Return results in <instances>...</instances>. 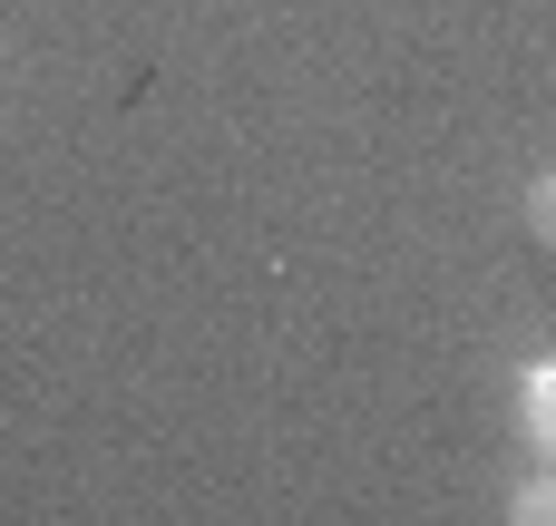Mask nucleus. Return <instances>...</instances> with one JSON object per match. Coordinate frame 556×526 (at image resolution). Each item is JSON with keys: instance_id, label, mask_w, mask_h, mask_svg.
I'll return each instance as SVG.
<instances>
[{"instance_id": "7ed1b4c3", "label": "nucleus", "mask_w": 556, "mask_h": 526, "mask_svg": "<svg viewBox=\"0 0 556 526\" xmlns=\"http://www.w3.org/2000/svg\"><path fill=\"white\" fill-rule=\"evenodd\" d=\"M508 517H518V526H556V469H538V478L508 498Z\"/></svg>"}, {"instance_id": "f257e3e1", "label": "nucleus", "mask_w": 556, "mask_h": 526, "mask_svg": "<svg viewBox=\"0 0 556 526\" xmlns=\"http://www.w3.org/2000/svg\"><path fill=\"white\" fill-rule=\"evenodd\" d=\"M518 429H528V449L556 469V351L518 371Z\"/></svg>"}, {"instance_id": "f03ea898", "label": "nucleus", "mask_w": 556, "mask_h": 526, "mask_svg": "<svg viewBox=\"0 0 556 526\" xmlns=\"http://www.w3.org/2000/svg\"><path fill=\"white\" fill-rule=\"evenodd\" d=\"M528 234L556 254V166H538V176H528Z\"/></svg>"}]
</instances>
